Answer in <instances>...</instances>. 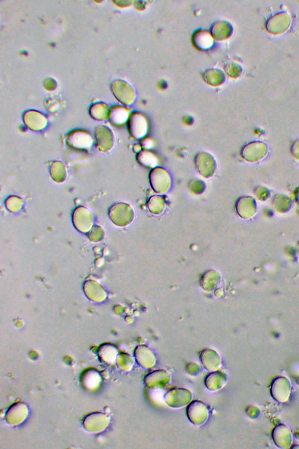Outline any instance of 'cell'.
<instances>
[{
    "instance_id": "obj_1",
    "label": "cell",
    "mask_w": 299,
    "mask_h": 449,
    "mask_svg": "<svg viewBox=\"0 0 299 449\" xmlns=\"http://www.w3.org/2000/svg\"><path fill=\"white\" fill-rule=\"evenodd\" d=\"M149 181L153 190L158 194L167 193L172 187L171 176L167 170L161 167H156L151 170Z\"/></svg>"
},
{
    "instance_id": "obj_7",
    "label": "cell",
    "mask_w": 299,
    "mask_h": 449,
    "mask_svg": "<svg viewBox=\"0 0 299 449\" xmlns=\"http://www.w3.org/2000/svg\"><path fill=\"white\" fill-rule=\"evenodd\" d=\"M24 123L28 128L34 131L43 130L47 126L48 121L45 116L35 111H29L24 115Z\"/></svg>"
},
{
    "instance_id": "obj_20",
    "label": "cell",
    "mask_w": 299,
    "mask_h": 449,
    "mask_svg": "<svg viewBox=\"0 0 299 449\" xmlns=\"http://www.w3.org/2000/svg\"><path fill=\"white\" fill-rule=\"evenodd\" d=\"M154 143L149 138H144L140 141V145L143 149L149 150L152 148Z\"/></svg>"
},
{
    "instance_id": "obj_10",
    "label": "cell",
    "mask_w": 299,
    "mask_h": 449,
    "mask_svg": "<svg viewBox=\"0 0 299 449\" xmlns=\"http://www.w3.org/2000/svg\"><path fill=\"white\" fill-rule=\"evenodd\" d=\"M130 116V111L126 108L116 106L111 110L109 118L115 126H121L127 121Z\"/></svg>"
},
{
    "instance_id": "obj_6",
    "label": "cell",
    "mask_w": 299,
    "mask_h": 449,
    "mask_svg": "<svg viewBox=\"0 0 299 449\" xmlns=\"http://www.w3.org/2000/svg\"><path fill=\"white\" fill-rule=\"evenodd\" d=\"M95 139L97 149L101 152H109L114 146L113 133L109 128L104 126L97 128L95 132Z\"/></svg>"
},
{
    "instance_id": "obj_2",
    "label": "cell",
    "mask_w": 299,
    "mask_h": 449,
    "mask_svg": "<svg viewBox=\"0 0 299 449\" xmlns=\"http://www.w3.org/2000/svg\"><path fill=\"white\" fill-rule=\"evenodd\" d=\"M197 171L205 178L213 177L217 170V163L214 157L207 152H199L195 157Z\"/></svg>"
},
{
    "instance_id": "obj_8",
    "label": "cell",
    "mask_w": 299,
    "mask_h": 449,
    "mask_svg": "<svg viewBox=\"0 0 299 449\" xmlns=\"http://www.w3.org/2000/svg\"><path fill=\"white\" fill-rule=\"evenodd\" d=\"M232 34V26L225 21H219L211 28V34L213 38L222 41L228 38Z\"/></svg>"
},
{
    "instance_id": "obj_9",
    "label": "cell",
    "mask_w": 299,
    "mask_h": 449,
    "mask_svg": "<svg viewBox=\"0 0 299 449\" xmlns=\"http://www.w3.org/2000/svg\"><path fill=\"white\" fill-rule=\"evenodd\" d=\"M192 40L195 47L201 51L210 49L214 43L212 35L209 32L204 30L195 32Z\"/></svg>"
},
{
    "instance_id": "obj_16",
    "label": "cell",
    "mask_w": 299,
    "mask_h": 449,
    "mask_svg": "<svg viewBox=\"0 0 299 449\" xmlns=\"http://www.w3.org/2000/svg\"><path fill=\"white\" fill-rule=\"evenodd\" d=\"M110 111L109 107L103 104L93 105L90 109V115L93 118L98 120H105L110 117Z\"/></svg>"
},
{
    "instance_id": "obj_4",
    "label": "cell",
    "mask_w": 299,
    "mask_h": 449,
    "mask_svg": "<svg viewBox=\"0 0 299 449\" xmlns=\"http://www.w3.org/2000/svg\"><path fill=\"white\" fill-rule=\"evenodd\" d=\"M93 142V138L89 133L82 130H76L70 133L67 139L69 147L82 151L90 149Z\"/></svg>"
},
{
    "instance_id": "obj_12",
    "label": "cell",
    "mask_w": 299,
    "mask_h": 449,
    "mask_svg": "<svg viewBox=\"0 0 299 449\" xmlns=\"http://www.w3.org/2000/svg\"><path fill=\"white\" fill-rule=\"evenodd\" d=\"M203 77L207 83L211 86H219L225 80V76L222 70L217 69H210L206 70L203 74Z\"/></svg>"
},
{
    "instance_id": "obj_5",
    "label": "cell",
    "mask_w": 299,
    "mask_h": 449,
    "mask_svg": "<svg viewBox=\"0 0 299 449\" xmlns=\"http://www.w3.org/2000/svg\"><path fill=\"white\" fill-rule=\"evenodd\" d=\"M113 90L118 100L124 105L130 106L134 102L136 95L133 87L126 81H116L113 84Z\"/></svg>"
},
{
    "instance_id": "obj_18",
    "label": "cell",
    "mask_w": 299,
    "mask_h": 449,
    "mask_svg": "<svg viewBox=\"0 0 299 449\" xmlns=\"http://www.w3.org/2000/svg\"><path fill=\"white\" fill-rule=\"evenodd\" d=\"M23 199L15 195L8 197L6 201V206L7 209L11 211H16L22 207Z\"/></svg>"
},
{
    "instance_id": "obj_3",
    "label": "cell",
    "mask_w": 299,
    "mask_h": 449,
    "mask_svg": "<svg viewBox=\"0 0 299 449\" xmlns=\"http://www.w3.org/2000/svg\"><path fill=\"white\" fill-rule=\"evenodd\" d=\"M128 130L133 138L141 139L144 138L148 131V120L140 112H133L128 119Z\"/></svg>"
},
{
    "instance_id": "obj_15",
    "label": "cell",
    "mask_w": 299,
    "mask_h": 449,
    "mask_svg": "<svg viewBox=\"0 0 299 449\" xmlns=\"http://www.w3.org/2000/svg\"><path fill=\"white\" fill-rule=\"evenodd\" d=\"M165 199L160 195H154L149 198L147 205L152 213L159 214L163 212L165 208Z\"/></svg>"
},
{
    "instance_id": "obj_14",
    "label": "cell",
    "mask_w": 299,
    "mask_h": 449,
    "mask_svg": "<svg viewBox=\"0 0 299 449\" xmlns=\"http://www.w3.org/2000/svg\"><path fill=\"white\" fill-rule=\"evenodd\" d=\"M242 155L248 161L254 162L261 160L259 144L251 143L247 145L242 149Z\"/></svg>"
},
{
    "instance_id": "obj_19",
    "label": "cell",
    "mask_w": 299,
    "mask_h": 449,
    "mask_svg": "<svg viewBox=\"0 0 299 449\" xmlns=\"http://www.w3.org/2000/svg\"><path fill=\"white\" fill-rule=\"evenodd\" d=\"M189 189L193 193L196 194L203 193L206 186L204 182L198 179H193L189 184Z\"/></svg>"
},
{
    "instance_id": "obj_13",
    "label": "cell",
    "mask_w": 299,
    "mask_h": 449,
    "mask_svg": "<svg viewBox=\"0 0 299 449\" xmlns=\"http://www.w3.org/2000/svg\"><path fill=\"white\" fill-rule=\"evenodd\" d=\"M51 175L57 182H63L67 177V169L63 163L60 161H54L50 169Z\"/></svg>"
},
{
    "instance_id": "obj_17",
    "label": "cell",
    "mask_w": 299,
    "mask_h": 449,
    "mask_svg": "<svg viewBox=\"0 0 299 449\" xmlns=\"http://www.w3.org/2000/svg\"><path fill=\"white\" fill-rule=\"evenodd\" d=\"M254 200L251 197L240 198L237 202L236 208L240 215H244L247 211H251L254 209Z\"/></svg>"
},
{
    "instance_id": "obj_21",
    "label": "cell",
    "mask_w": 299,
    "mask_h": 449,
    "mask_svg": "<svg viewBox=\"0 0 299 449\" xmlns=\"http://www.w3.org/2000/svg\"><path fill=\"white\" fill-rule=\"evenodd\" d=\"M142 146H141L140 145L136 144V145H135V146L134 147V151H135V152H136L138 153L139 152H140L141 151H142Z\"/></svg>"
},
{
    "instance_id": "obj_11",
    "label": "cell",
    "mask_w": 299,
    "mask_h": 449,
    "mask_svg": "<svg viewBox=\"0 0 299 449\" xmlns=\"http://www.w3.org/2000/svg\"><path fill=\"white\" fill-rule=\"evenodd\" d=\"M136 160L140 165L147 168H155L159 164V159L155 154L146 149H143L137 154Z\"/></svg>"
}]
</instances>
